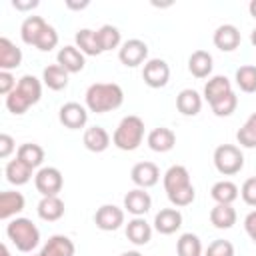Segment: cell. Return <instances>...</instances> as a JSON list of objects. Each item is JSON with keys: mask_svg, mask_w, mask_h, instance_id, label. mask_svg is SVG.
<instances>
[{"mask_svg": "<svg viewBox=\"0 0 256 256\" xmlns=\"http://www.w3.org/2000/svg\"><path fill=\"white\" fill-rule=\"evenodd\" d=\"M66 6H68L70 10H82V8H86V6H88V2H80V4H78V2L68 0V2H66Z\"/></svg>", "mask_w": 256, "mask_h": 256, "instance_id": "cell-46", "label": "cell"}, {"mask_svg": "<svg viewBox=\"0 0 256 256\" xmlns=\"http://www.w3.org/2000/svg\"><path fill=\"white\" fill-rule=\"evenodd\" d=\"M86 108L96 114L112 112L122 106L124 102V90L116 82H94L88 86L84 94Z\"/></svg>", "mask_w": 256, "mask_h": 256, "instance_id": "cell-2", "label": "cell"}, {"mask_svg": "<svg viewBox=\"0 0 256 256\" xmlns=\"http://www.w3.org/2000/svg\"><path fill=\"white\" fill-rule=\"evenodd\" d=\"M16 80H14V76H12V72H6V70H0V94H4V96H8L14 88H16Z\"/></svg>", "mask_w": 256, "mask_h": 256, "instance_id": "cell-42", "label": "cell"}, {"mask_svg": "<svg viewBox=\"0 0 256 256\" xmlns=\"http://www.w3.org/2000/svg\"><path fill=\"white\" fill-rule=\"evenodd\" d=\"M244 230H246L248 238L256 244V210H252V212L246 214V218H244Z\"/></svg>", "mask_w": 256, "mask_h": 256, "instance_id": "cell-44", "label": "cell"}, {"mask_svg": "<svg viewBox=\"0 0 256 256\" xmlns=\"http://www.w3.org/2000/svg\"><path fill=\"white\" fill-rule=\"evenodd\" d=\"M46 26H48V22L42 16H26L22 26H20L22 42L28 44V46H36V42H38V38L44 32Z\"/></svg>", "mask_w": 256, "mask_h": 256, "instance_id": "cell-24", "label": "cell"}, {"mask_svg": "<svg viewBox=\"0 0 256 256\" xmlns=\"http://www.w3.org/2000/svg\"><path fill=\"white\" fill-rule=\"evenodd\" d=\"M24 196L16 190H4L0 194V220H10L24 210Z\"/></svg>", "mask_w": 256, "mask_h": 256, "instance_id": "cell-19", "label": "cell"}, {"mask_svg": "<svg viewBox=\"0 0 256 256\" xmlns=\"http://www.w3.org/2000/svg\"><path fill=\"white\" fill-rule=\"evenodd\" d=\"M76 246L74 242L64 234H54L46 240V244L40 250V256H74Z\"/></svg>", "mask_w": 256, "mask_h": 256, "instance_id": "cell-18", "label": "cell"}, {"mask_svg": "<svg viewBox=\"0 0 256 256\" xmlns=\"http://www.w3.org/2000/svg\"><path fill=\"white\" fill-rule=\"evenodd\" d=\"M146 142H148L150 150L162 154V152H168V150L174 148V144H176V134H174L170 128L160 126V128H154V130L148 132Z\"/></svg>", "mask_w": 256, "mask_h": 256, "instance_id": "cell-22", "label": "cell"}, {"mask_svg": "<svg viewBox=\"0 0 256 256\" xmlns=\"http://www.w3.org/2000/svg\"><path fill=\"white\" fill-rule=\"evenodd\" d=\"M234 80L242 92H246V94L256 92V66H252V64L240 66L234 74Z\"/></svg>", "mask_w": 256, "mask_h": 256, "instance_id": "cell-36", "label": "cell"}, {"mask_svg": "<svg viewBox=\"0 0 256 256\" xmlns=\"http://www.w3.org/2000/svg\"><path fill=\"white\" fill-rule=\"evenodd\" d=\"M36 210L44 222H56L64 216V202L60 196H42Z\"/></svg>", "mask_w": 256, "mask_h": 256, "instance_id": "cell-25", "label": "cell"}, {"mask_svg": "<svg viewBox=\"0 0 256 256\" xmlns=\"http://www.w3.org/2000/svg\"><path fill=\"white\" fill-rule=\"evenodd\" d=\"M214 166L222 176H234L244 168V154L234 144H220L214 150Z\"/></svg>", "mask_w": 256, "mask_h": 256, "instance_id": "cell-6", "label": "cell"}, {"mask_svg": "<svg viewBox=\"0 0 256 256\" xmlns=\"http://www.w3.org/2000/svg\"><path fill=\"white\" fill-rule=\"evenodd\" d=\"M238 186L230 180H220L210 188V196L214 198L216 204H232L238 198Z\"/></svg>", "mask_w": 256, "mask_h": 256, "instance_id": "cell-33", "label": "cell"}, {"mask_svg": "<svg viewBox=\"0 0 256 256\" xmlns=\"http://www.w3.org/2000/svg\"><path fill=\"white\" fill-rule=\"evenodd\" d=\"M58 120L70 130H80L88 122V108L78 102H66L58 110Z\"/></svg>", "mask_w": 256, "mask_h": 256, "instance_id": "cell-10", "label": "cell"}, {"mask_svg": "<svg viewBox=\"0 0 256 256\" xmlns=\"http://www.w3.org/2000/svg\"><path fill=\"white\" fill-rule=\"evenodd\" d=\"M180 226H182V214L178 208H162L154 216V230L164 236L174 234Z\"/></svg>", "mask_w": 256, "mask_h": 256, "instance_id": "cell-14", "label": "cell"}, {"mask_svg": "<svg viewBox=\"0 0 256 256\" xmlns=\"http://www.w3.org/2000/svg\"><path fill=\"white\" fill-rule=\"evenodd\" d=\"M22 64V50L6 36L0 38V70L12 72Z\"/></svg>", "mask_w": 256, "mask_h": 256, "instance_id": "cell-17", "label": "cell"}, {"mask_svg": "<svg viewBox=\"0 0 256 256\" xmlns=\"http://www.w3.org/2000/svg\"><path fill=\"white\" fill-rule=\"evenodd\" d=\"M230 92H232V84H230V80H228L226 76H212V78L204 84V100H206L208 104L220 100L222 96H226V94H230Z\"/></svg>", "mask_w": 256, "mask_h": 256, "instance_id": "cell-29", "label": "cell"}, {"mask_svg": "<svg viewBox=\"0 0 256 256\" xmlns=\"http://www.w3.org/2000/svg\"><path fill=\"white\" fill-rule=\"evenodd\" d=\"M58 46V32H56V28L54 26H46L44 28V32L40 34V38H38V42H36V48L40 50V52H50L52 48H56Z\"/></svg>", "mask_w": 256, "mask_h": 256, "instance_id": "cell-39", "label": "cell"}, {"mask_svg": "<svg viewBox=\"0 0 256 256\" xmlns=\"http://www.w3.org/2000/svg\"><path fill=\"white\" fill-rule=\"evenodd\" d=\"M236 210L232 208V204H216L210 210V224L218 230H228L236 224Z\"/></svg>", "mask_w": 256, "mask_h": 256, "instance_id": "cell-27", "label": "cell"}, {"mask_svg": "<svg viewBox=\"0 0 256 256\" xmlns=\"http://www.w3.org/2000/svg\"><path fill=\"white\" fill-rule=\"evenodd\" d=\"M212 54L208 50H194L188 58V70L194 78H208L212 74Z\"/></svg>", "mask_w": 256, "mask_h": 256, "instance_id": "cell-21", "label": "cell"}, {"mask_svg": "<svg viewBox=\"0 0 256 256\" xmlns=\"http://www.w3.org/2000/svg\"><path fill=\"white\" fill-rule=\"evenodd\" d=\"M236 106H238V96L234 94V90H232L230 94L222 96L220 100H216V102H212V104H210L212 112H214L216 116H220V118H224V116H230V114H234Z\"/></svg>", "mask_w": 256, "mask_h": 256, "instance_id": "cell-38", "label": "cell"}, {"mask_svg": "<svg viewBox=\"0 0 256 256\" xmlns=\"http://www.w3.org/2000/svg\"><path fill=\"white\" fill-rule=\"evenodd\" d=\"M152 208V198L144 188H134L124 196V210L132 216H144Z\"/></svg>", "mask_w": 256, "mask_h": 256, "instance_id": "cell-15", "label": "cell"}, {"mask_svg": "<svg viewBox=\"0 0 256 256\" xmlns=\"http://www.w3.org/2000/svg\"><path fill=\"white\" fill-rule=\"evenodd\" d=\"M76 40V48L84 54V56H98L102 54V48L98 44V36H96V30H90V28H80L74 36Z\"/></svg>", "mask_w": 256, "mask_h": 256, "instance_id": "cell-28", "label": "cell"}, {"mask_svg": "<svg viewBox=\"0 0 256 256\" xmlns=\"http://www.w3.org/2000/svg\"><path fill=\"white\" fill-rule=\"evenodd\" d=\"M176 254L178 256H200L202 254L200 238L192 232H184L176 242Z\"/></svg>", "mask_w": 256, "mask_h": 256, "instance_id": "cell-35", "label": "cell"}, {"mask_svg": "<svg viewBox=\"0 0 256 256\" xmlns=\"http://www.w3.org/2000/svg\"><path fill=\"white\" fill-rule=\"evenodd\" d=\"M0 256H12V254H10V250H8V246H6V244H2V246H0Z\"/></svg>", "mask_w": 256, "mask_h": 256, "instance_id": "cell-48", "label": "cell"}, {"mask_svg": "<svg viewBox=\"0 0 256 256\" xmlns=\"http://www.w3.org/2000/svg\"><path fill=\"white\" fill-rule=\"evenodd\" d=\"M16 158L22 160L26 166H30L32 170H36L42 162H44V148L40 144H34V142H26V144H20L18 146V152H16Z\"/></svg>", "mask_w": 256, "mask_h": 256, "instance_id": "cell-31", "label": "cell"}, {"mask_svg": "<svg viewBox=\"0 0 256 256\" xmlns=\"http://www.w3.org/2000/svg\"><path fill=\"white\" fill-rule=\"evenodd\" d=\"M146 58H148V44L140 38L126 40L118 50V60L128 68H136L142 62L146 64Z\"/></svg>", "mask_w": 256, "mask_h": 256, "instance_id": "cell-8", "label": "cell"}, {"mask_svg": "<svg viewBox=\"0 0 256 256\" xmlns=\"http://www.w3.org/2000/svg\"><path fill=\"white\" fill-rule=\"evenodd\" d=\"M204 256H234V246H232L230 240L218 238V240H214V242L208 244Z\"/></svg>", "mask_w": 256, "mask_h": 256, "instance_id": "cell-40", "label": "cell"}, {"mask_svg": "<svg viewBox=\"0 0 256 256\" xmlns=\"http://www.w3.org/2000/svg\"><path fill=\"white\" fill-rule=\"evenodd\" d=\"M12 6H14L16 10H32V8L38 6V0H28V2H18V0H14Z\"/></svg>", "mask_w": 256, "mask_h": 256, "instance_id": "cell-45", "label": "cell"}, {"mask_svg": "<svg viewBox=\"0 0 256 256\" xmlns=\"http://www.w3.org/2000/svg\"><path fill=\"white\" fill-rule=\"evenodd\" d=\"M164 190L168 200L176 206V208H184L190 206L196 198V190L190 182V172L186 166L182 164H174L164 172Z\"/></svg>", "mask_w": 256, "mask_h": 256, "instance_id": "cell-1", "label": "cell"}, {"mask_svg": "<svg viewBox=\"0 0 256 256\" xmlns=\"http://www.w3.org/2000/svg\"><path fill=\"white\" fill-rule=\"evenodd\" d=\"M236 140L242 148H256V112H252L246 122L236 132Z\"/></svg>", "mask_w": 256, "mask_h": 256, "instance_id": "cell-37", "label": "cell"}, {"mask_svg": "<svg viewBox=\"0 0 256 256\" xmlns=\"http://www.w3.org/2000/svg\"><path fill=\"white\" fill-rule=\"evenodd\" d=\"M250 42H252V46H256V28L250 32Z\"/></svg>", "mask_w": 256, "mask_h": 256, "instance_id": "cell-50", "label": "cell"}, {"mask_svg": "<svg viewBox=\"0 0 256 256\" xmlns=\"http://www.w3.org/2000/svg\"><path fill=\"white\" fill-rule=\"evenodd\" d=\"M126 238L136 246H144L152 238V226L142 216H134L126 224Z\"/></svg>", "mask_w": 256, "mask_h": 256, "instance_id": "cell-20", "label": "cell"}, {"mask_svg": "<svg viewBox=\"0 0 256 256\" xmlns=\"http://www.w3.org/2000/svg\"><path fill=\"white\" fill-rule=\"evenodd\" d=\"M142 140H144V120L134 114L124 116L112 134V144L124 152L136 150L142 144Z\"/></svg>", "mask_w": 256, "mask_h": 256, "instance_id": "cell-4", "label": "cell"}, {"mask_svg": "<svg viewBox=\"0 0 256 256\" xmlns=\"http://www.w3.org/2000/svg\"><path fill=\"white\" fill-rule=\"evenodd\" d=\"M82 142H84V146L90 152H96L98 154V152H104L110 146V134L102 126H90V128L84 130Z\"/></svg>", "mask_w": 256, "mask_h": 256, "instance_id": "cell-26", "label": "cell"}, {"mask_svg": "<svg viewBox=\"0 0 256 256\" xmlns=\"http://www.w3.org/2000/svg\"><path fill=\"white\" fill-rule=\"evenodd\" d=\"M4 174H6V180H8L10 184H14V186H22V184L30 182V178H32V168L26 166L22 160L16 158V160H10V162L6 164Z\"/></svg>", "mask_w": 256, "mask_h": 256, "instance_id": "cell-32", "label": "cell"}, {"mask_svg": "<svg viewBox=\"0 0 256 256\" xmlns=\"http://www.w3.org/2000/svg\"><path fill=\"white\" fill-rule=\"evenodd\" d=\"M40 98H42V82L32 74H24L18 80L16 88L6 96V108L8 112L20 116L30 106H34Z\"/></svg>", "mask_w": 256, "mask_h": 256, "instance_id": "cell-3", "label": "cell"}, {"mask_svg": "<svg viewBox=\"0 0 256 256\" xmlns=\"http://www.w3.org/2000/svg\"><path fill=\"white\" fill-rule=\"evenodd\" d=\"M120 256H142L138 250H128V252H122Z\"/></svg>", "mask_w": 256, "mask_h": 256, "instance_id": "cell-49", "label": "cell"}, {"mask_svg": "<svg viewBox=\"0 0 256 256\" xmlns=\"http://www.w3.org/2000/svg\"><path fill=\"white\" fill-rule=\"evenodd\" d=\"M248 10H250V16L256 20V0H252V2L248 4Z\"/></svg>", "mask_w": 256, "mask_h": 256, "instance_id": "cell-47", "label": "cell"}, {"mask_svg": "<svg viewBox=\"0 0 256 256\" xmlns=\"http://www.w3.org/2000/svg\"><path fill=\"white\" fill-rule=\"evenodd\" d=\"M56 60H58L56 64H60L68 74L82 72L84 70V64H86L84 54L76 46H64V48H60L58 54H56Z\"/></svg>", "mask_w": 256, "mask_h": 256, "instance_id": "cell-16", "label": "cell"}, {"mask_svg": "<svg viewBox=\"0 0 256 256\" xmlns=\"http://www.w3.org/2000/svg\"><path fill=\"white\" fill-rule=\"evenodd\" d=\"M130 178L138 188H152L160 180V170L154 162H138L130 170Z\"/></svg>", "mask_w": 256, "mask_h": 256, "instance_id": "cell-12", "label": "cell"}, {"mask_svg": "<svg viewBox=\"0 0 256 256\" xmlns=\"http://www.w3.org/2000/svg\"><path fill=\"white\" fill-rule=\"evenodd\" d=\"M176 108L184 116H196L202 110V96L192 88H184L176 96Z\"/></svg>", "mask_w": 256, "mask_h": 256, "instance_id": "cell-23", "label": "cell"}, {"mask_svg": "<svg viewBox=\"0 0 256 256\" xmlns=\"http://www.w3.org/2000/svg\"><path fill=\"white\" fill-rule=\"evenodd\" d=\"M240 196H242V200L248 206H254L256 208V176L244 180V184L240 188Z\"/></svg>", "mask_w": 256, "mask_h": 256, "instance_id": "cell-41", "label": "cell"}, {"mask_svg": "<svg viewBox=\"0 0 256 256\" xmlns=\"http://www.w3.org/2000/svg\"><path fill=\"white\" fill-rule=\"evenodd\" d=\"M240 30L234 26V24H222L216 28L214 36H212V42L218 50L222 52H232L240 46Z\"/></svg>", "mask_w": 256, "mask_h": 256, "instance_id": "cell-13", "label": "cell"}, {"mask_svg": "<svg viewBox=\"0 0 256 256\" xmlns=\"http://www.w3.org/2000/svg\"><path fill=\"white\" fill-rule=\"evenodd\" d=\"M16 150V142L10 134H2L0 136V158H8L12 152Z\"/></svg>", "mask_w": 256, "mask_h": 256, "instance_id": "cell-43", "label": "cell"}, {"mask_svg": "<svg viewBox=\"0 0 256 256\" xmlns=\"http://www.w3.org/2000/svg\"><path fill=\"white\" fill-rule=\"evenodd\" d=\"M142 78L144 84L150 88H164L170 80V66L166 60L162 58H150L146 60L144 68H142Z\"/></svg>", "mask_w": 256, "mask_h": 256, "instance_id": "cell-9", "label": "cell"}, {"mask_svg": "<svg viewBox=\"0 0 256 256\" xmlns=\"http://www.w3.org/2000/svg\"><path fill=\"white\" fill-rule=\"evenodd\" d=\"M6 236L20 252H32L40 244V230L28 218H12L6 224Z\"/></svg>", "mask_w": 256, "mask_h": 256, "instance_id": "cell-5", "label": "cell"}, {"mask_svg": "<svg viewBox=\"0 0 256 256\" xmlns=\"http://www.w3.org/2000/svg\"><path fill=\"white\" fill-rule=\"evenodd\" d=\"M94 224L104 232H114L124 224V210L116 204H102L94 214Z\"/></svg>", "mask_w": 256, "mask_h": 256, "instance_id": "cell-11", "label": "cell"}, {"mask_svg": "<svg viewBox=\"0 0 256 256\" xmlns=\"http://www.w3.org/2000/svg\"><path fill=\"white\" fill-rule=\"evenodd\" d=\"M34 186L42 196H58L64 186L62 172L54 166H44L34 174Z\"/></svg>", "mask_w": 256, "mask_h": 256, "instance_id": "cell-7", "label": "cell"}, {"mask_svg": "<svg viewBox=\"0 0 256 256\" xmlns=\"http://www.w3.org/2000/svg\"><path fill=\"white\" fill-rule=\"evenodd\" d=\"M96 36H98V44L102 48V52H108V50H114L120 46L122 42V36H120V30L112 24H104L96 30Z\"/></svg>", "mask_w": 256, "mask_h": 256, "instance_id": "cell-34", "label": "cell"}, {"mask_svg": "<svg viewBox=\"0 0 256 256\" xmlns=\"http://www.w3.org/2000/svg\"><path fill=\"white\" fill-rule=\"evenodd\" d=\"M34 256H40V254H34Z\"/></svg>", "mask_w": 256, "mask_h": 256, "instance_id": "cell-51", "label": "cell"}, {"mask_svg": "<svg viewBox=\"0 0 256 256\" xmlns=\"http://www.w3.org/2000/svg\"><path fill=\"white\" fill-rule=\"evenodd\" d=\"M42 82L50 90H64L68 86V72L60 64H50L42 70Z\"/></svg>", "mask_w": 256, "mask_h": 256, "instance_id": "cell-30", "label": "cell"}]
</instances>
